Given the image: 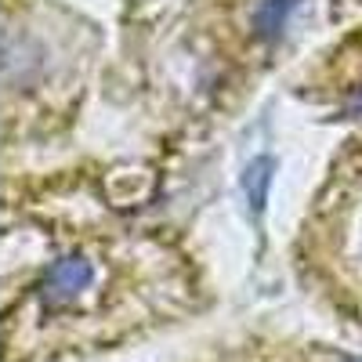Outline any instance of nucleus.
<instances>
[{"label": "nucleus", "mask_w": 362, "mask_h": 362, "mask_svg": "<svg viewBox=\"0 0 362 362\" xmlns=\"http://www.w3.org/2000/svg\"><path fill=\"white\" fill-rule=\"evenodd\" d=\"M163 250L145 239H105L83 243L54 257L33 286H25L18 305L8 312V351L51 348L73 341H95L102 322H124L131 305V279L156 272Z\"/></svg>", "instance_id": "f257e3e1"}, {"label": "nucleus", "mask_w": 362, "mask_h": 362, "mask_svg": "<svg viewBox=\"0 0 362 362\" xmlns=\"http://www.w3.org/2000/svg\"><path fill=\"white\" fill-rule=\"evenodd\" d=\"M312 250L344 279H362V141L341 156L308 221Z\"/></svg>", "instance_id": "f03ea898"}, {"label": "nucleus", "mask_w": 362, "mask_h": 362, "mask_svg": "<svg viewBox=\"0 0 362 362\" xmlns=\"http://www.w3.org/2000/svg\"><path fill=\"white\" fill-rule=\"evenodd\" d=\"M268 181H272V160H254L243 174V189H247V199L254 210L264 206V196H268Z\"/></svg>", "instance_id": "7ed1b4c3"}]
</instances>
